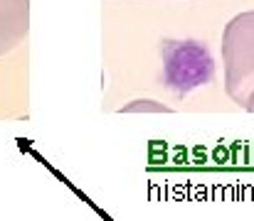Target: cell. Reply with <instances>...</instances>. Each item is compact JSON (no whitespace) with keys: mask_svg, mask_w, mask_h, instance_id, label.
Returning a JSON list of instances; mask_svg holds the SVG:
<instances>
[{"mask_svg":"<svg viewBox=\"0 0 254 221\" xmlns=\"http://www.w3.org/2000/svg\"><path fill=\"white\" fill-rule=\"evenodd\" d=\"M222 64L227 96L245 108L254 91V10L235 15L225 25Z\"/></svg>","mask_w":254,"mask_h":221,"instance_id":"6da1fadb","label":"cell"},{"mask_svg":"<svg viewBox=\"0 0 254 221\" xmlns=\"http://www.w3.org/2000/svg\"><path fill=\"white\" fill-rule=\"evenodd\" d=\"M215 76V64L210 52L192 40L185 42H166L163 47V79L170 91L178 96L190 93L210 84Z\"/></svg>","mask_w":254,"mask_h":221,"instance_id":"7a4b0ae2","label":"cell"},{"mask_svg":"<svg viewBox=\"0 0 254 221\" xmlns=\"http://www.w3.org/2000/svg\"><path fill=\"white\" fill-rule=\"evenodd\" d=\"M30 32V0H0V57L12 52Z\"/></svg>","mask_w":254,"mask_h":221,"instance_id":"3957f363","label":"cell"},{"mask_svg":"<svg viewBox=\"0 0 254 221\" xmlns=\"http://www.w3.org/2000/svg\"><path fill=\"white\" fill-rule=\"evenodd\" d=\"M121 113H173V108L166 103H158L153 98H136L131 103H126L124 108H119Z\"/></svg>","mask_w":254,"mask_h":221,"instance_id":"277c9868","label":"cell"},{"mask_svg":"<svg viewBox=\"0 0 254 221\" xmlns=\"http://www.w3.org/2000/svg\"><path fill=\"white\" fill-rule=\"evenodd\" d=\"M250 113H254V91H252V96H250V101H247V106H245Z\"/></svg>","mask_w":254,"mask_h":221,"instance_id":"5b68a950","label":"cell"}]
</instances>
